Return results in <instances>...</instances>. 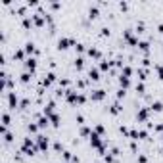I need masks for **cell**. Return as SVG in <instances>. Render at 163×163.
<instances>
[{"label":"cell","instance_id":"cell-22","mask_svg":"<svg viewBox=\"0 0 163 163\" xmlns=\"http://www.w3.org/2000/svg\"><path fill=\"white\" fill-rule=\"evenodd\" d=\"M121 109H123V108L119 106V102H115V104H113L111 108H109V113H111V115H117V113H119Z\"/></svg>","mask_w":163,"mask_h":163},{"label":"cell","instance_id":"cell-31","mask_svg":"<svg viewBox=\"0 0 163 163\" xmlns=\"http://www.w3.org/2000/svg\"><path fill=\"white\" fill-rule=\"evenodd\" d=\"M29 108V100H27V98H23L21 102H19V109H27Z\"/></svg>","mask_w":163,"mask_h":163},{"label":"cell","instance_id":"cell-20","mask_svg":"<svg viewBox=\"0 0 163 163\" xmlns=\"http://www.w3.org/2000/svg\"><path fill=\"white\" fill-rule=\"evenodd\" d=\"M119 84H121V88H125V90H127V88L130 87V79H127V77H121V75H119Z\"/></svg>","mask_w":163,"mask_h":163},{"label":"cell","instance_id":"cell-6","mask_svg":"<svg viewBox=\"0 0 163 163\" xmlns=\"http://www.w3.org/2000/svg\"><path fill=\"white\" fill-rule=\"evenodd\" d=\"M148 117H150V108H140L136 113V119L138 121H144V123H148Z\"/></svg>","mask_w":163,"mask_h":163},{"label":"cell","instance_id":"cell-43","mask_svg":"<svg viewBox=\"0 0 163 163\" xmlns=\"http://www.w3.org/2000/svg\"><path fill=\"white\" fill-rule=\"evenodd\" d=\"M154 130H157V132H163V123L156 125V127H154Z\"/></svg>","mask_w":163,"mask_h":163},{"label":"cell","instance_id":"cell-46","mask_svg":"<svg viewBox=\"0 0 163 163\" xmlns=\"http://www.w3.org/2000/svg\"><path fill=\"white\" fill-rule=\"evenodd\" d=\"M161 140H163V134H161Z\"/></svg>","mask_w":163,"mask_h":163},{"label":"cell","instance_id":"cell-19","mask_svg":"<svg viewBox=\"0 0 163 163\" xmlns=\"http://www.w3.org/2000/svg\"><path fill=\"white\" fill-rule=\"evenodd\" d=\"M33 79V73H29V71H25V73H21V75H19V81H21V83H29V81Z\"/></svg>","mask_w":163,"mask_h":163},{"label":"cell","instance_id":"cell-35","mask_svg":"<svg viewBox=\"0 0 163 163\" xmlns=\"http://www.w3.org/2000/svg\"><path fill=\"white\" fill-rule=\"evenodd\" d=\"M75 50H77V52H79V54H81V52H84V44H81V42H77V44H75Z\"/></svg>","mask_w":163,"mask_h":163},{"label":"cell","instance_id":"cell-42","mask_svg":"<svg viewBox=\"0 0 163 163\" xmlns=\"http://www.w3.org/2000/svg\"><path fill=\"white\" fill-rule=\"evenodd\" d=\"M138 163H148V157L146 156H138Z\"/></svg>","mask_w":163,"mask_h":163},{"label":"cell","instance_id":"cell-44","mask_svg":"<svg viewBox=\"0 0 163 163\" xmlns=\"http://www.w3.org/2000/svg\"><path fill=\"white\" fill-rule=\"evenodd\" d=\"M77 123L83 125V123H84V117H83V115H77Z\"/></svg>","mask_w":163,"mask_h":163},{"label":"cell","instance_id":"cell-11","mask_svg":"<svg viewBox=\"0 0 163 163\" xmlns=\"http://www.w3.org/2000/svg\"><path fill=\"white\" fill-rule=\"evenodd\" d=\"M23 50H25V54H29V56H33V54H39V50H36L35 42H27Z\"/></svg>","mask_w":163,"mask_h":163},{"label":"cell","instance_id":"cell-3","mask_svg":"<svg viewBox=\"0 0 163 163\" xmlns=\"http://www.w3.org/2000/svg\"><path fill=\"white\" fill-rule=\"evenodd\" d=\"M23 65H25V69L29 73H35L36 71V58H35V56H29V58L23 62Z\"/></svg>","mask_w":163,"mask_h":163},{"label":"cell","instance_id":"cell-14","mask_svg":"<svg viewBox=\"0 0 163 163\" xmlns=\"http://www.w3.org/2000/svg\"><path fill=\"white\" fill-rule=\"evenodd\" d=\"M88 56H90V58H94V60H100V58H102V52L98 50V48H88Z\"/></svg>","mask_w":163,"mask_h":163},{"label":"cell","instance_id":"cell-9","mask_svg":"<svg viewBox=\"0 0 163 163\" xmlns=\"http://www.w3.org/2000/svg\"><path fill=\"white\" fill-rule=\"evenodd\" d=\"M54 108H56V102H54V100H50L46 106H44V115H46V117L54 115Z\"/></svg>","mask_w":163,"mask_h":163},{"label":"cell","instance_id":"cell-40","mask_svg":"<svg viewBox=\"0 0 163 163\" xmlns=\"http://www.w3.org/2000/svg\"><path fill=\"white\" fill-rule=\"evenodd\" d=\"M156 69H157V73H159V77H161V81H163V65H156Z\"/></svg>","mask_w":163,"mask_h":163},{"label":"cell","instance_id":"cell-8","mask_svg":"<svg viewBox=\"0 0 163 163\" xmlns=\"http://www.w3.org/2000/svg\"><path fill=\"white\" fill-rule=\"evenodd\" d=\"M102 144H104V142L100 140V134H96L94 130H92V134H90V146H92V148H100Z\"/></svg>","mask_w":163,"mask_h":163},{"label":"cell","instance_id":"cell-28","mask_svg":"<svg viewBox=\"0 0 163 163\" xmlns=\"http://www.w3.org/2000/svg\"><path fill=\"white\" fill-rule=\"evenodd\" d=\"M84 102H87V96H84V94H77V100H75V106H77V104H79V106H83Z\"/></svg>","mask_w":163,"mask_h":163},{"label":"cell","instance_id":"cell-10","mask_svg":"<svg viewBox=\"0 0 163 163\" xmlns=\"http://www.w3.org/2000/svg\"><path fill=\"white\" fill-rule=\"evenodd\" d=\"M90 98H92L94 102H100V100H104V98H106V90H102V88H98V90H94V92L90 94Z\"/></svg>","mask_w":163,"mask_h":163},{"label":"cell","instance_id":"cell-37","mask_svg":"<svg viewBox=\"0 0 163 163\" xmlns=\"http://www.w3.org/2000/svg\"><path fill=\"white\" fill-rule=\"evenodd\" d=\"M121 98H125V88H119V90H117V100H121Z\"/></svg>","mask_w":163,"mask_h":163},{"label":"cell","instance_id":"cell-27","mask_svg":"<svg viewBox=\"0 0 163 163\" xmlns=\"http://www.w3.org/2000/svg\"><path fill=\"white\" fill-rule=\"evenodd\" d=\"M109 67H111V62L102 60V63H100V69H102V71H109Z\"/></svg>","mask_w":163,"mask_h":163},{"label":"cell","instance_id":"cell-39","mask_svg":"<svg viewBox=\"0 0 163 163\" xmlns=\"http://www.w3.org/2000/svg\"><path fill=\"white\" fill-rule=\"evenodd\" d=\"M60 84H62V87H69L71 81H69V79H62V81H60Z\"/></svg>","mask_w":163,"mask_h":163},{"label":"cell","instance_id":"cell-36","mask_svg":"<svg viewBox=\"0 0 163 163\" xmlns=\"http://www.w3.org/2000/svg\"><path fill=\"white\" fill-rule=\"evenodd\" d=\"M54 150H56V152H63V146H62V142H56V144H54Z\"/></svg>","mask_w":163,"mask_h":163},{"label":"cell","instance_id":"cell-5","mask_svg":"<svg viewBox=\"0 0 163 163\" xmlns=\"http://www.w3.org/2000/svg\"><path fill=\"white\" fill-rule=\"evenodd\" d=\"M35 140H36V144H39V150H42V152H46V150H48V144H50V142H48V138L44 136V134H39Z\"/></svg>","mask_w":163,"mask_h":163},{"label":"cell","instance_id":"cell-25","mask_svg":"<svg viewBox=\"0 0 163 163\" xmlns=\"http://www.w3.org/2000/svg\"><path fill=\"white\" fill-rule=\"evenodd\" d=\"M48 119H50V123L54 125V127H60V115H58V113H54V115H50Z\"/></svg>","mask_w":163,"mask_h":163},{"label":"cell","instance_id":"cell-7","mask_svg":"<svg viewBox=\"0 0 163 163\" xmlns=\"http://www.w3.org/2000/svg\"><path fill=\"white\" fill-rule=\"evenodd\" d=\"M56 81V73L54 71H48V73H44V79H42V87H50L52 83Z\"/></svg>","mask_w":163,"mask_h":163},{"label":"cell","instance_id":"cell-21","mask_svg":"<svg viewBox=\"0 0 163 163\" xmlns=\"http://www.w3.org/2000/svg\"><path fill=\"white\" fill-rule=\"evenodd\" d=\"M138 50L148 52L150 50V42H148V40H140V42H138Z\"/></svg>","mask_w":163,"mask_h":163},{"label":"cell","instance_id":"cell-41","mask_svg":"<svg viewBox=\"0 0 163 163\" xmlns=\"http://www.w3.org/2000/svg\"><path fill=\"white\" fill-rule=\"evenodd\" d=\"M63 159H73L71 152H67V150H65V152H63Z\"/></svg>","mask_w":163,"mask_h":163},{"label":"cell","instance_id":"cell-16","mask_svg":"<svg viewBox=\"0 0 163 163\" xmlns=\"http://www.w3.org/2000/svg\"><path fill=\"white\" fill-rule=\"evenodd\" d=\"M10 123H12L10 113H8V111H4V113H2V127H10Z\"/></svg>","mask_w":163,"mask_h":163},{"label":"cell","instance_id":"cell-12","mask_svg":"<svg viewBox=\"0 0 163 163\" xmlns=\"http://www.w3.org/2000/svg\"><path fill=\"white\" fill-rule=\"evenodd\" d=\"M36 125H39V129H46L48 125H50V119H48L46 115H42V117H39V121H36Z\"/></svg>","mask_w":163,"mask_h":163},{"label":"cell","instance_id":"cell-38","mask_svg":"<svg viewBox=\"0 0 163 163\" xmlns=\"http://www.w3.org/2000/svg\"><path fill=\"white\" fill-rule=\"evenodd\" d=\"M100 35H102V36H108V35H109V29H108V27H102V29H100Z\"/></svg>","mask_w":163,"mask_h":163},{"label":"cell","instance_id":"cell-32","mask_svg":"<svg viewBox=\"0 0 163 163\" xmlns=\"http://www.w3.org/2000/svg\"><path fill=\"white\" fill-rule=\"evenodd\" d=\"M136 92H138V94H144V92H146L144 83H138V84H136Z\"/></svg>","mask_w":163,"mask_h":163},{"label":"cell","instance_id":"cell-1","mask_svg":"<svg viewBox=\"0 0 163 163\" xmlns=\"http://www.w3.org/2000/svg\"><path fill=\"white\" fill-rule=\"evenodd\" d=\"M75 39H67V36H62V39L58 40V48L60 50H67L69 46H75Z\"/></svg>","mask_w":163,"mask_h":163},{"label":"cell","instance_id":"cell-26","mask_svg":"<svg viewBox=\"0 0 163 163\" xmlns=\"http://www.w3.org/2000/svg\"><path fill=\"white\" fill-rule=\"evenodd\" d=\"M88 17H90V19L98 17V8H96V6H90V8H88Z\"/></svg>","mask_w":163,"mask_h":163},{"label":"cell","instance_id":"cell-18","mask_svg":"<svg viewBox=\"0 0 163 163\" xmlns=\"http://www.w3.org/2000/svg\"><path fill=\"white\" fill-rule=\"evenodd\" d=\"M88 79H90V81H98V79H100V71L92 67L90 71H88Z\"/></svg>","mask_w":163,"mask_h":163},{"label":"cell","instance_id":"cell-23","mask_svg":"<svg viewBox=\"0 0 163 163\" xmlns=\"http://www.w3.org/2000/svg\"><path fill=\"white\" fill-rule=\"evenodd\" d=\"M75 67H77V71H81V69L84 67V58H75Z\"/></svg>","mask_w":163,"mask_h":163},{"label":"cell","instance_id":"cell-2","mask_svg":"<svg viewBox=\"0 0 163 163\" xmlns=\"http://www.w3.org/2000/svg\"><path fill=\"white\" fill-rule=\"evenodd\" d=\"M8 108H10V109L19 108V98H17L15 92H8Z\"/></svg>","mask_w":163,"mask_h":163},{"label":"cell","instance_id":"cell-33","mask_svg":"<svg viewBox=\"0 0 163 163\" xmlns=\"http://www.w3.org/2000/svg\"><path fill=\"white\" fill-rule=\"evenodd\" d=\"M104 130H106L104 125H96V127H94V132H96V134H104Z\"/></svg>","mask_w":163,"mask_h":163},{"label":"cell","instance_id":"cell-15","mask_svg":"<svg viewBox=\"0 0 163 163\" xmlns=\"http://www.w3.org/2000/svg\"><path fill=\"white\" fill-rule=\"evenodd\" d=\"M130 75H132V67H130V65H123V69H121V77L130 79Z\"/></svg>","mask_w":163,"mask_h":163},{"label":"cell","instance_id":"cell-45","mask_svg":"<svg viewBox=\"0 0 163 163\" xmlns=\"http://www.w3.org/2000/svg\"><path fill=\"white\" fill-rule=\"evenodd\" d=\"M157 29H159V33H163V23H159V25H157Z\"/></svg>","mask_w":163,"mask_h":163},{"label":"cell","instance_id":"cell-34","mask_svg":"<svg viewBox=\"0 0 163 163\" xmlns=\"http://www.w3.org/2000/svg\"><path fill=\"white\" fill-rule=\"evenodd\" d=\"M138 138H148V130H144V129H138Z\"/></svg>","mask_w":163,"mask_h":163},{"label":"cell","instance_id":"cell-29","mask_svg":"<svg viewBox=\"0 0 163 163\" xmlns=\"http://www.w3.org/2000/svg\"><path fill=\"white\" fill-rule=\"evenodd\" d=\"M90 134H92V130L88 127H81V136H90Z\"/></svg>","mask_w":163,"mask_h":163},{"label":"cell","instance_id":"cell-24","mask_svg":"<svg viewBox=\"0 0 163 163\" xmlns=\"http://www.w3.org/2000/svg\"><path fill=\"white\" fill-rule=\"evenodd\" d=\"M136 73H138V79H140V81H146V79H148V71H146L144 67H140Z\"/></svg>","mask_w":163,"mask_h":163},{"label":"cell","instance_id":"cell-17","mask_svg":"<svg viewBox=\"0 0 163 163\" xmlns=\"http://www.w3.org/2000/svg\"><path fill=\"white\" fill-rule=\"evenodd\" d=\"M14 60H19V62H25V50H15L14 52Z\"/></svg>","mask_w":163,"mask_h":163},{"label":"cell","instance_id":"cell-47","mask_svg":"<svg viewBox=\"0 0 163 163\" xmlns=\"http://www.w3.org/2000/svg\"><path fill=\"white\" fill-rule=\"evenodd\" d=\"M65 163H67V161H65Z\"/></svg>","mask_w":163,"mask_h":163},{"label":"cell","instance_id":"cell-4","mask_svg":"<svg viewBox=\"0 0 163 163\" xmlns=\"http://www.w3.org/2000/svg\"><path fill=\"white\" fill-rule=\"evenodd\" d=\"M123 36H125V40H127L130 46H138V42H140V40H138L136 36H132V31H130V29H125Z\"/></svg>","mask_w":163,"mask_h":163},{"label":"cell","instance_id":"cell-13","mask_svg":"<svg viewBox=\"0 0 163 163\" xmlns=\"http://www.w3.org/2000/svg\"><path fill=\"white\" fill-rule=\"evenodd\" d=\"M150 111H157V113H159V111H163V104H161L159 100L152 102V106H150Z\"/></svg>","mask_w":163,"mask_h":163},{"label":"cell","instance_id":"cell-30","mask_svg":"<svg viewBox=\"0 0 163 163\" xmlns=\"http://www.w3.org/2000/svg\"><path fill=\"white\" fill-rule=\"evenodd\" d=\"M27 130H29V132H39V125L29 123V125H27Z\"/></svg>","mask_w":163,"mask_h":163}]
</instances>
